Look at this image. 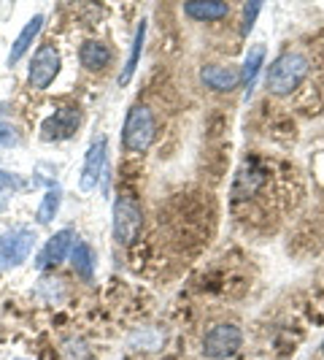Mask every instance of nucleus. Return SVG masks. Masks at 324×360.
I'll return each instance as SVG.
<instances>
[{
	"mask_svg": "<svg viewBox=\"0 0 324 360\" xmlns=\"http://www.w3.org/2000/svg\"><path fill=\"white\" fill-rule=\"evenodd\" d=\"M308 76V60L306 54L300 52H284L278 54L273 63L268 65V76H265V84L273 95L278 98H287L297 90Z\"/></svg>",
	"mask_w": 324,
	"mask_h": 360,
	"instance_id": "1",
	"label": "nucleus"
},
{
	"mask_svg": "<svg viewBox=\"0 0 324 360\" xmlns=\"http://www.w3.org/2000/svg\"><path fill=\"white\" fill-rule=\"evenodd\" d=\"M157 139V117L146 103H135L127 108L125 127H122V144L127 152L144 155Z\"/></svg>",
	"mask_w": 324,
	"mask_h": 360,
	"instance_id": "2",
	"label": "nucleus"
},
{
	"mask_svg": "<svg viewBox=\"0 0 324 360\" xmlns=\"http://www.w3.org/2000/svg\"><path fill=\"white\" fill-rule=\"evenodd\" d=\"M144 231V212L133 193H119L114 200V241L133 247Z\"/></svg>",
	"mask_w": 324,
	"mask_h": 360,
	"instance_id": "3",
	"label": "nucleus"
},
{
	"mask_svg": "<svg viewBox=\"0 0 324 360\" xmlns=\"http://www.w3.org/2000/svg\"><path fill=\"white\" fill-rule=\"evenodd\" d=\"M36 247V233L30 228H11L0 236V269H19Z\"/></svg>",
	"mask_w": 324,
	"mask_h": 360,
	"instance_id": "4",
	"label": "nucleus"
},
{
	"mask_svg": "<svg viewBox=\"0 0 324 360\" xmlns=\"http://www.w3.org/2000/svg\"><path fill=\"white\" fill-rule=\"evenodd\" d=\"M241 344H243V333H241L238 325L219 323L205 333V339H203V355L211 360L233 358L235 352L241 349Z\"/></svg>",
	"mask_w": 324,
	"mask_h": 360,
	"instance_id": "5",
	"label": "nucleus"
},
{
	"mask_svg": "<svg viewBox=\"0 0 324 360\" xmlns=\"http://www.w3.org/2000/svg\"><path fill=\"white\" fill-rule=\"evenodd\" d=\"M60 65H62V57L57 52L54 44H41L30 60V68H27V82L33 90H46L57 79L60 73Z\"/></svg>",
	"mask_w": 324,
	"mask_h": 360,
	"instance_id": "6",
	"label": "nucleus"
},
{
	"mask_svg": "<svg viewBox=\"0 0 324 360\" xmlns=\"http://www.w3.org/2000/svg\"><path fill=\"white\" fill-rule=\"evenodd\" d=\"M81 125V111L79 106H60L49 120L41 125V139L43 141H65Z\"/></svg>",
	"mask_w": 324,
	"mask_h": 360,
	"instance_id": "7",
	"label": "nucleus"
},
{
	"mask_svg": "<svg viewBox=\"0 0 324 360\" xmlns=\"http://www.w3.org/2000/svg\"><path fill=\"white\" fill-rule=\"evenodd\" d=\"M106 136H97L87 149V158H84V168H81V179H79V190L81 193H92L97 190L100 176L106 174Z\"/></svg>",
	"mask_w": 324,
	"mask_h": 360,
	"instance_id": "8",
	"label": "nucleus"
},
{
	"mask_svg": "<svg viewBox=\"0 0 324 360\" xmlns=\"http://www.w3.org/2000/svg\"><path fill=\"white\" fill-rule=\"evenodd\" d=\"M73 244H76V233H73L71 228H62V231H57V233L43 244V250L38 252V260H36V269L38 271H46L52 269V266H60L68 255H71Z\"/></svg>",
	"mask_w": 324,
	"mask_h": 360,
	"instance_id": "9",
	"label": "nucleus"
},
{
	"mask_svg": "<svg viewBox=\"0 0 324 360\" xmlns=\"http://www.w3.org/2000/svg\"><path fill=\"white\" fill-rule=\"evenodd\" d=\"M200 82L214 92H233L235 87L241 84V71H235V68H230V65L211 63V65H203Z\"/></svg>",
	"mask_w": 324,
	"mask_h": 360,
	"instance_id": "10",
	"label": "nucleus"
},
{
	"mask_svg": "<svg viewBox=\"0 0 324 360\" xmlns=\"http://www.w3.org/2000/svg\"><path fill=\"white\" fill-rule=\"evenodd\" d=\"M184 14L195 22H219L230 14V6L222 0H189L184 3Z\"/></svg>",
	"mask_w": 324,
	"mask_h": 360,
	"instance_id": "11",
	"label": "nucleus"
},
{
	"mask_svg": "<svg viewBox=\"0 0 324 360\" xmlns=\"http://www.w3.org/2000/svg\"><path fill=\"white\" fill-rule=\"evenodd\" d=\"M79 60L87 71H106L111 60H114V52L103 41H84L81 49H79Z\"/></svg>",
	"mask_w": 324,
	"mask_h": 360,
	"instance_id": "12",
	"label": "nucleus"
},
{
	"mask_svg": "<svg viewBox=\"0 0 324 360\" xmlns=\"http://www.w3.org/2000/svg\"><path fill=\"white\" fill-rule=\"evenodd\" d=\"M265 65V46L262 44H254L246 60H243V68H241V87H243V98L249 101L254 92V84H257V73L262 71Z\"/></svg>",
	"mask_w": 324,
	"mask_h": 360,
	"instance_id": "13",
	"label": "nucleus"
},
{
	"mask_svg": "<svg viewBox=\"0 0 324 360\" xmlns=\"http://www.w3.org/2000/svg\"><path fill=\"white\" fill-rule=\"evenodd\" d=\"M43 30V14H36V17L30 19L25 27H22V33L17 36V41L11 44V52H8V65H17L19 60L27 54V49L33 46V41L38 38V33Z\"/></svg>",
	"mask_w": 324,
	"mask_h": 360,
	"instance_id": "14",
	"label": "nucleus"
},
{
	"mask_svg": "<svg viewBox=\"0 0 324 360\" xmlns=\"http://www.w3.org/2000/svg\"><path fill=\"white\" fill-rule=\"evenodd\" d=\"M262 181H265V171L257 165V162H246L243 168H241V174H238V179H235V187H233V195L235 200L238 198H249L254 195L259 187H262Z\"/></svg>",
	"mask_w": 324,
	"mask_h": 360,
	"instance_id": "15",
	"label": "nucleus"
},
{
	"mask_svg": "<svg viewBox=\"0 0 324 360\" xmlns=\"http://www.w3.org/2000/svg\"><path fill=\"white\" fill-rule=\"evenodd\" d=\"M71 263H73L76 276H81L84 282H92V279H95V263H97V257H95V250H92L87 241H76V244H73Z\"/></svg>",
	"mask_w": 324,
	"mask_h": 360,
	"instance_id": "16",
	"label": "nucleus"
},
{
	"mask_svg": "<svg viewBox=\"0 0 324 360\" xmlns=\"http://www.w3.org/2000/svg\"><path fill=\"white\" fill-rule=\"evenodd\" d=\"M144 41H146V22L141 19V25L135 27V36H133V44H130V54H127V63L122 73H119V87H127L133 73L138 71V60H141V52H144Z\"/></svg>",
	"mask_w": 324,
	"mask_h": 360,
	"instance_id": "17",
	"label": "nucleus"
},
{
	"mask_svg": "<svg viewBox=\"0 0 324 360\" xmlns=\"http://www.w3.org/2000/svg\"><path fill=\"white\" fill-rule=\"evenodd\" d=\"M60 203H62V193H60V187H52V190H46V195L41 198V206H38V225H49L57 212H60Z\"/></svg>",
	"mask_w": 324,
	"mask_h": 360,
	"instance_id": "18",
	"label": "nucleus"
},
{
	"mask_svg": "<svg viewBox=\"0 0 324 360\" xmlns=\"http://www.w3.org/2000/svg\"><path fill=\"white\" fill-rule=\"evenodd\" d=\"M262 11V3L259 0H252V3H246L243 6V19H241V36H249L254 27V22H257V14Z\"/></svg>",
	"mask_w": 324,
	"mask_h": 360,
	"instance_id": "19",
	"label": "nucleus"
},
{
	"mask_svg": "<svg viewBox=\"0 0 324 360\" xmlns=\"http://www.w3.org/2000/svg\"><path fill=\"white\" fill-rule=\"evenodd\" d=\"M19 144V133L14 125H8V122H3L0 120V146H14Z\"/></svg>",
	"mask_w": 324,
	"mask_h": 360,
	"instance_id": "20",
	"label": "nucleus"
},
{
	"mask_svg": "<svg viewBox=\"0 0 324 360\" xmlns=\"http://www.w3.org/2000/svg\"><path fill=\"white\" fill-rule=\"evenodd\" d=\"M25 187V181L19 179L17 174H8V171H0V190H8V193H17Z\"/></svg>",
	"mask_w": 324,
	"mask_h": 360,
	"instance_id": "21",
	"label": "nucleus"
},
{
	"mask_svg": "<svg viewBox=\"0 0 324 360\" xmlns=\"http://www.w3.org/2000/svg\"><path fill=\"white\" fill-rule=\"evenodd\" d=\"M322 355H324V342H322Z\"/></svg>",
	"mask_w": 324,
	"mask_h": 360,
	"instance_id": "22",
	"label": "nucleus"
}]
</instances>
